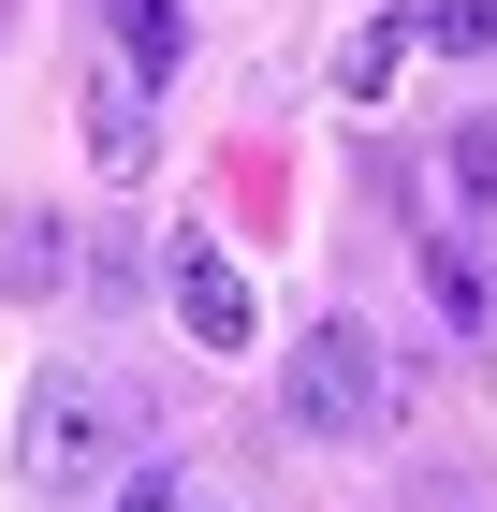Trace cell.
<instances>
[{"label":"cell","instance_id":"1","mask_svg":"<svg viewBox=\"0 0 497 512\" xmlns=\"http://www.w3.org/2000/svg\"><path fill=\"white\" fill-rule=\"evenodd\" d=\"M15 469H30V498H103V483L132 469V410H117L103 366H44V381H30Z\"/></svg>","mask_w":497,"mask_h":512},{"label":"cell","instance_id":"2","mask_svg":"<svg viewBox=\"0 0 497 512\" xmlns=\"http://www.w3.org/2000/svg\"><path fill=\"white\" fill-rule=\"evenodd\" d=\"M293 425L307 439H381L395 425V352L366 322H307L293 337Z\"/></svg>","mask_w":497,"mask_h":512},{"label":"cell","instance_id":"3","mask_svg":"<svg viewBox=\"0 0 497 512\" xmlns=\"http://www.w3.org/2000/svg\"><path fill=\"white\" fill-rule=\"evenodd\" d=\"M176 322H191L205 352H249V278H234L205 235H176Z\"/></svg>","mask_w":497,"mask_h":512},{"label":"cell","instance_id":"4","mask_svg":"<svg viewBox=\"0 0 497 512\" xmlns=\"http://www.w3.org/2000/svg\"><path fill=\"white\" fill-rule=\"evenodd\" d=\"M147 147H161V132H147V88L103 74V88H88V161H103V176H147Z\"/></svg>","mask_w":497,"mask_h":512},{"label":"cell","instance_id":"5","mask_svg":"<svg viewBox=\"0 0 497 512\" xmlns=\"http://www.w3.org/2000/svg\"><path fill=\"white\" fill-rule=\"evenodd\" d=\"M176 59H191V15H176V0H117V74L161 88Z\"/></svg>","mask_w":497,"mask_h":512},{"label":"cell","instance_id":"6","mask_svg":"<svg viewBox=\"0 0 497 512\" xmlns=\"http://www.w3.org/2000/svg\"><path fill=\"white\" fill-rule=\"evenodd\" d=\"M439 191H454V205L497 191V132H454V147H439Z\"/></svg>","mask_w":497,"mask_h":512},{"label":"cell","instance_id":"7","mask_svg":"<svg viewBox=\"0 0 497 512\" xmlns=\"http://www.w3.org/2000/svg\"><path fill=\"white\" fill-rule=\"evenodd\" d=\"M0 278H15V293H44V278H59V249H44V220H0Z\"/></svg>","mask_w":497,"mask_h":512},{"label":"cell","instance_id":"8","mask_svg":"<svg viewBox=\"0 0 497 512\" xmlns=\"http://www.w3.org/2000/svg\"><path fill=\"white\" fill-rule=\"evenodd\" d=\"M424 44H454V59H483V44H497V0H439V15H424Z\"/></svg>","mask_w":497,"mask_h":512},{"label":"cell","instance_id":"9","mask_svg":"<svg viewBox=\"0 0 497 512\" xmlns=\"http://www.w3.org/2000/svg\"><path fill=\"white\" fill-rule=\"evenodd\" d=\"M117 512H191V483H176V469H132V483H117Z\"/></svg>","mask_w":497,"mask_h":512}]
</instances>
